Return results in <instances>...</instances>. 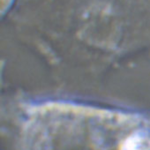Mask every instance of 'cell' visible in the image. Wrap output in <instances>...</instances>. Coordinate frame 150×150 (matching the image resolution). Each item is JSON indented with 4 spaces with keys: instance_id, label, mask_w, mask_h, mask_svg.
Returning <instances> with one entry per match:
<instances>
[{
    "instance_id": "1",
    "label": "cell",
    "mask_w": 150,
    "mask_h": 150,
    "mask_svg": "<svg viewBox=\"0 0 150 150\" xmlns=\"http://www.w3.org/2000/svg\"><path fill=\"white\" fill-rule=\"evenodd\" d=\"M148 150H150V145L148 146Z\"/></svg>"
}]
</instances>
